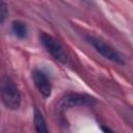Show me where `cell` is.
Here are the masks:
<instances>
[{
    "mask_svg": "<svg viewBox=\"0 0 133 133\" xmlns=\"http://www.w3.org/2000/svg\"><path fill=\"white\" fill-rule=\"evenodd\" d=\"M1 99L7 109L16 110L21 105V94L16 83L8 77L2 79L1 82Z\"/></svg>",
    "mask_w": 133,
    "mask_h": 133,
    "instance_id": "6da1fadb",
    "label": "cell"
},
{
    "mask_svg": "<svg viewBox=\"0 0 133 133\" xmlns=\"http://www.w3.org/2000/svg\"><path fill=\"white\" fill-rule=\"evenodd\" d=\"M86 42L92 46L96 51L101 54L103 57H105L106 59L112 61V62H115V63H118V64H124L125 63V60H124V57L122 56V54L116 51L113 47H111L110 45H108L107 43H105L104 41L94 36V35H86Z\"/></svg>",
    "mask_w": 133,
    "mask_h": 133,
    "instance_id": "7a4b0ae2",
    "label": "cell"
},
{
    "mask_svg": "<svg viewBox=\"0 0 133 133\" xmlns=\"http://www.w3.org/2000/svg\"><path fill=\"white\" fill-rule=\"evenodd\" d=\"M39 41L50 55H52L56 60L62 63H66L68 54L64 47L60 44L59 41H57L55 37H53L52 35H49L46 32L39 33Z\"/></svg>",
    "mask_w": 133,
    "mask_h": 133,
    "instance_id": "3957f363",
    "label": "cell"
},
{
    "mask_svg": "<svg viewBox=\"0 0 133 133\" xmlns=\"http://www.w3.org/2000/svg\"><path fill=\"white\" fill-rule=\"evenodd\" d=\"M95 102L96 100L88 95L79 94V92H70L61 98L58 104V109L65 110V109H69L71 107H76V106L92 105L95 104Z\"/></svg>",
    "mask_w": 133,
    "mask_h": 133,
    "instance_id": "277c9868",
    "label": "cell"
},
{
    "mask_svg": "<svg viewBox=\"0 0 133 133\" xmlns=\"http://www.w3.org/2000/svg\"><path fill=\"white\" fill-rule=\"evenodd\" d=\"M32 80H33L36 88L38 89V91L45 98H48V97L51 96L52 85H51L50 79H49V77L47 76L46 73H44L41 70L35 69L32 72Z\"/></svg>",
    "mask_w": 133,
    "mask_h": 133,
    "instance_id": "5b68a950",
    "label": "cell"
},
{
    "mask_svg": "<svg viewBox=\"0 0 133 133\" xmlns=\"http://www.w3.org/2000/svg\"><path fill=\"white\" fill-rule=\"evenodd\" d=\"M11 31L15 34V36H17L20 39H24L28 35V27L26 23L19 21V20L14 21L11 23Z\"/></svg>",
    "mask_w": 133,
    "mask_h": 133,
    "instance_id": "8992f818",
    "label": "cell"
},
{
    "mask_svg": "<svg viewBox=\"0 0 133 133\" xmlns=\"http://www.w3.org/2000/svg\"><path fill=\"white\" fill-rule=\"evenodd\" d=\"M33 118H34L35 129L37 132H39V133L48 132V128H47V124H46V121L44 118V115L42 114V112L37 108H34Z\"/></svg>",
    "mask_w": 133,
    "mask_h": 133,
    "instance_id": "52a82bcc",
    "label": "cell"
},
{
    "mask_svg": "<svg viewBox=\"0 0 133 133\" xmlns=\"http://www.w3.org/2000/svg\"><path fill=\"white\" fill-rule=\"evenodd\" d=\"M8 15V9H7V5L5 4V2L2 0L1 1V8H0V17H1V23H4L6 17Z\"/></svg>",
    "mask_w": 133,
    "mask_h": 133,
    "instance_id": "ba28073f",
    "label": "cell"
}]
</instances>
